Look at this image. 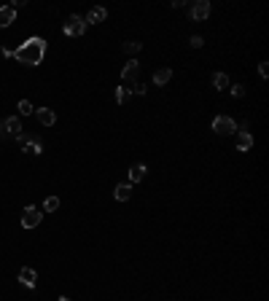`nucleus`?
<instances>
[{
	"mask_svg": "<svg viewBox=\"0 0 269 301\" xmlns=\"http://www.w3.org/2000/svg\"><path fill=\"white\" fill-rule=\"evenodd\" d=\"M11 57H14L16 62H22V65L35 68V65H41L43 57H46V41L43 38H27L16 51H11Z\"/></svg>",
	"mask_w": 269,
	"mask_h": 301,
	"instance_id": "nucleus-1",
	"label": "nucleus"
},
{
	"mask_svg": "<svg viewBox=\"0 0 269 301\" xmlns=\"http://www.w3.org/2000/svg\"><path fill=\"white\" fill-rule=\"evenodd\" d=\"M213 129H215V135H221V137L234 135V132H237V121H234L232 116H215L213 118Z\"/></svg>",
	"mask_w": 269,
	"mask_h": 301,
	"instance_id": "nucleus-2",
	"label": "nucleus"
},
{
	"mask_svg": "<svg viewBox=\"0 0 269 301\" xmlns=\"http://www.w3.org/2000/svg\"><path fill=\"white\" fill-rule=\"evenodd\" d=\"M87 27H89V24L84 22V19L78 16V14H70V16H68V22L62 24L65 35H84V32H87Z\"/></svg>",
	"mask_w": 269,
	"mask_h": 301,
	"instance_id": "nucleus-3",
	"label": "nucleus"
},
{
	"mask_svg": "<svg viewBox=\"0 0 269 301\" xmlns=\"http://www.w3.org/2000/svg\"><path fill=\"white\" fill-rule=\"evenodd\" d=\"M41 220H43V215H41L38 207H32V204L24 207V212H22V226H24V229H35Z\"/></svg>",
	"mask_w": 269,
	"mask_h": 301,
	"instance_id": "nucleus-4",
	"label": "nucleus"
},
{
	"mask_svg": "<svg viewBox=\"0 0 269 301\" xmlns=\"http://www.w3.org/2000/svg\"><path fill=\"white\" fill-rule=\"evenodd\" d=\"M16 143L22 145V151H27V153H43V145H41V140L38 137H30V135H16Z\"/></svg>",
	"mask_w": 269,
	"mask_h": 301,
	"instance_id": "nucleus-5",
	"label": "nucleus"
},
{
	"mask_svg": "<svg viewBox=\"0 0 269 301\" xmlns=\"http://www.w3.org/2000/svg\"><path fill=\"white\" fill-rule=\"evenodd\" d=\"M188 16H191V22H202V19L210 16V3L207 0H196V3L188 8Z\"/></svg>",
	"mask_w": 269,
	"mask_h": 301,
	"instance_id": "nucleus-6",
	"label": "nucleus"
},
{
	"mask_svg": "<svg viewBox=\"0 0 269 301\" xmlns=\"http://www.w3.org/2000/svg\"><path fill=\"white\" fill-rule=\"evenodd\" d=\"M137 76H140V62H137V59H129L121 68V78L127 84H137Z\"/></svg>",
	"mask_w": 269,
	"mask_h": 301,
	"instance_id": "nucleus-7",
	"label": "nucleus"
},
{
	"mask_svg": "<svg viewBox=\"0 0 269 301\" xmlns=\"http://www.w3.org/2000/svg\"><path fill=\"white\" fill-rule=\"evenodd\" d=\"M0 132H3V135H22V121H19V118L16 116H11V118H5V121H3V129H0Z\"/></svg>",
	"mask_w": 269,
	"mask_h": 301,
	"instance_id": "nucleus-8",
	"label": "nucleus"
},
{
	"mask_svg": "<svg viewBox=\"0 0 269 301\" xmlns=\"http://www.w3.org/2000/svg\"><path fill=\"white\" fill-rule=\"evenodd\" d=\"M105 19H108V11H105L102 5H94V8L89 11V16L84 19V22H87V24H102Z\"/></svg>",
	"mask_w": 269,
	"mask_h": 301,
	"instance_id": "nucleus-9",
	"label": "nucleus"
},
{
	"mask_svg": "<svg viewBox=\"0 0 269 301\" xmlns=\"http://www.w3.org/2000/svg\"><path fill=\"white\" fill-rule=\"evenodd\" d=\"M253 148V135L251 132H245V129H237V151H251Z\"/></svg>",
	"mask_w": 269,
	"mask_h": 301,
	"instance_id": "nucleus-10",
	"label": "nucleus"
},
{
	"mask_svg": "<svg viewBox=\"0 0 269 301\" xmlns=\"http://www.w3.org/2000/svg\"><path fill=\"white\" fill-rule=\"evenodd\" d=\"M19 280H22V285H27V288H35L38 285V274H35V269H30V266L19 269Z\"/></svg>",
	"mask_w": 269,
	"mask_h": 301,
	"instance_id": "nucleus-11",
	"label": "nucleus"
},
{
	"mask_svg": "<svg viewBox=\"0 0 269 301\" xmlns=\"http://www.w3.org/2000/svg\"><path fill=\"white\" fill-rule=\"evenodd\" d=\"M11 22H16V8L14 5H3L0 8V27H8Z\"/></svg>",
	"mask_w": 269,
	"mask_h": 301,
	"instance_id": "nucleus-12",
	"label": "nucleus"
},
{
	"mask_svg": "<svg viewBox=\"0 0 269 301\" xmlns=\"http://www.w3.org/2000/svg\"><path fill=\"white\" fill-rule=\"evenodd\" d=\"M35 118H38V121H41L43 126H51V124L57 121V116H54V110H51V108H38V110H35Z\"/></svg>",
	"mask_w": 269,
	"mask_h": 301,
	"instance_id": "nucleus-13",
	"label": "nucleus"
},
{
	"mask_svg": "<svg viewBox=\"0 0 269 301\" xmlns=\"http://www.w3.org/2000/svg\"><path fill=\"white\" fill-rule=\"evenodd\" d=\"M170 78H173V70H170V68H159V70L154 73V84L156 86H167Z\"/></svg>",
	"mask_w": 269,
	"mask_h": 301,
	"instance_id": "nucleus-14",
	"label": "nucleus"
},
{
	"mask_svg": "<svg viewBox=\"0 0 269 301\" xmlns=\"http://www.w3.org/2000/svg\"><path fill=\"white\" fill-rule=\"evenodd\" d=\"M113 197L119 199V202H127V199L132 197V186H129V183H119V186H116V191H113Z\"/></svg>",
	"mask_w": 269,
	"mask_h": 301,
	"instance_id": "nucleus-15",
	"label": "nucleus"
},
{
	"mask_svg": "<svg viewBox=\"0 0 269 301\" xmlns=\"http://www.w3.org/2000/svg\"><path fill=\"white\" fill-rule=\"evenodd\" d=\"M146 164H132V170H129V180H132V183H140L143 178H146Z\"/></svg>",
	"mask_w": 269,
	"mask_h": 301,
	"instance_id": "nucleus-16",
	"label": "nucleus"
},
{
	"mask_svg": "<svg viewBox=\"0 0 269 301\" xmlns=\"http://www.w3.org/2000/svg\"><path fill=\"white\" fill-rule=\"evenodd\" d=\"M213 86H215V89H221V92L229 89V76H226V73H215V76H213Z\"/></svg>",
	"mask_w": 269,
	"mask_h": 301,
	"instance_id": "nucleus-17",
	"label": "nucleus"
},
{
	"mask_svg": "<svg viewBox=\"0 0 269 301\" xmlns=\"http://www.w3.org/2000/svg\"><path fill=\"white\" fill-rule=\"evenodd\" d=\"M19 113H22V116H32V113H35L30 100H19Z\"/></svg>",
	"mask_w": 269,
	"mask_h": 301,
	"instance_id": "nucleus-18",
	"label": "nucleus"
},
{
	"mask_svg": "<svg viewBox=\"0 0 269 301\" xmlns=\"http://www.w3.org/2000/svg\"><path fill=\"white\" fill-rule=\"evenodd\" d=\"M43 210H46V212H54V210H60V199H57V197H49V199L43 202Z\"/></svg>",
	"mask_w": 269,
	"mask_h": 301,
	"instance_id": "nucleus-19",
	"label": "nucleus"
},
{
	"mask_svg": "<svg viewBox=\"0 0 269 301\" xmlns=\"http://www.w3.org/2000/svg\"><path fill=\"white\" fill-rule=\"evenodd\" d=\"M137 51H140V43H137V41H127V43H124V54L135 57Z\"/></svg>",
	"mask_w": 269,
	"mask_h": 301,
	"instance_id": "nucleus-20",
	"label": "nucleus"
},
{
	"mask_svg": "<svg viewBox=\"0 0 269 301\" xmlns=\"http://www.w3.org/2000/svg\"><path fill=\"white\" fill-rule=\"evenodd\" d=\"M127 100H129V89H127V86H119V89H116V102L124 105Z\"/></svg>",
	"mask_w": 269,
	"mask_h": 301,
	"instance_id": "nucleus-21",
	"label": "nucleus"
},
{
	"mask_svg": "<svg viewBox=\"0 0 269 301\" xmlns=\"http://www.w3.org/2000/svg\"><path fill=\"white\" fill-rule=\"evenodd\" d=\"M188 46H191V49H202V46H205V38H202V35H191Z\"/></svg>",
	"mask_w": 269,
	"mask_h": 301,
	"instance_id": "nucleus-22",
	"label": "nucleus"
},
{
	"mask_svg": "<svg viewBox=\"0 0 269 301\" xmlns=\"http://www.w3.org/2000/svg\"><path fill=\"white\" fill-rule=\"evenodd\" d=\"M129 95H146V86H143V84H132V89H129Z\"/></svg>",
	"mask_w": 269,
	"mask_h": 301,
	"instance_id": "nucleus-23",
	"label": "nucleus"
},
{
	"mask_svg": "<svg viewBox=\"0 0 269 301\" xmlns=\"http://www.w3.org/2000/svg\"><path fill=\"white\" fill-rule=\"evenodd\" d=\"M232 95H234V97H245V86L234 84V86H232Z\"/></svg>",
	"mask_w": 269,
	"mask_h": 301,
	"instance_id": "nucleus-24",
	"label": "nucleus"
},
{
	"mask_svg": "<svg viewBox=\"0 0 269 301\" xmlns=\"http://www.w3.org/2000/svg\"><path fill=\"white\" fill-rule=\"evenodd\" d=\"M259 76H261V78L269 76V62H261V65H259Z\"/></svg>",
	"mask_w": 269,
	"mask_h": 301,
	"instance_id": "nucleus-25",
	"label": "nucleus"
},
{
	"mask_svg": "<svg viewBox=\"0 0 269 301\" xmlns=\"http://www.w3.org/2000/svg\"><path fill=\"white\" fill-rule=\"evenodd\" d=\"M57 301H70V299H68V296H60V299H57Z\"/></svg>",
	"mask_w": 269,
	"mask_h": 301,
	"instance_id": "nucleus-26",
	"label": "nucleus"
},
{
	"mask_svg": "<svg viewBox=\"0 0 269 301\" xmlns=\"http://www.w3.org/2000/svg\"><path fill=\"white\" fill-rule=\"evenodd\" d=\"M0 126H3V124H0Z\"/></svg>",
	"mask_w": 269,
	"mask_h": 301,
	"instance_id": "nucleus-27",
	"label": "nucleus"
}]
</instances>
